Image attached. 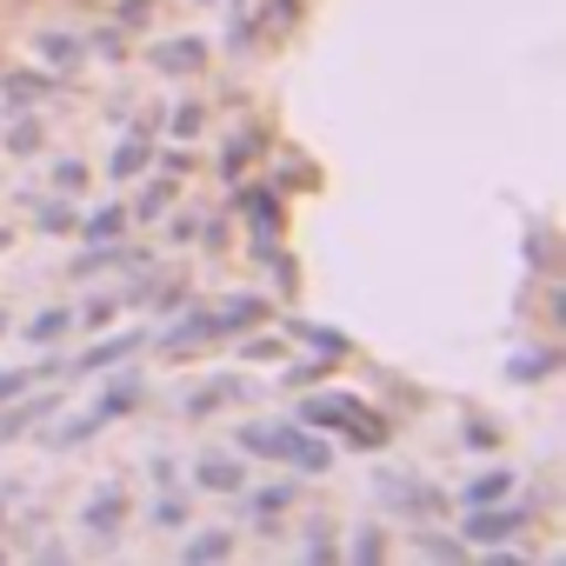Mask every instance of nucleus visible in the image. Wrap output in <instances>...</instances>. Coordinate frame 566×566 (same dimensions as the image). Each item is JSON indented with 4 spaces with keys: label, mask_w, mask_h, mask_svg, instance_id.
<instances>
[{
    "label": "nucleus",
    "mask_w": 566,
    "mask_h": 566,
    "mask_svg": "<svg viewBox=\"0 0 566 566\" xmlns=\"http://www.w3.org/2000/svg\"><path fill=\"white\" fill-rule=\"evenodd\" d=\"M233 447L240 453H253V460H280V467H294V473H307V480H321L327 467H334V447L314 433V427H280V420H247L240 433H233Z\"/></svg>",
    "instance_id": "f257e3e1"
},
{
    "label": "nucleus",
    "mask_w": 566,
    "mask_h": 566,
    "mask_svg": "<svg viewBox=\"0 0 566 566\" xmlns=\"http://www.w3.org/2000/svg\"><path fill=\"white\" fill-rule=\"evenodd\" d=\"M301 427L340 433V440H354V447H387V440H394V427H387L367 400H354V394H314V400L301 407Z\"/></svg>",
    "instance_id": "f03ea898"
},
{
    "label": "nucleus",
    "mask_w": 566,
    "mask_h": 566,
    "mask_svg": "<svg viewBox=\"0 0 566 566\" xmlns=\"http://www.w3.org/2000/svg\"><path fill=\"white\" fill-rule=\"evenodd\" d=\"M526 533V513L520 506H467V539H480V546H506V539H520Z\"/></svg>",
    "instance_id": "7ed1b4c3"
},
{
    "label": "nucleus",
    "mask_w": 566,
    "mask_h": 566,
    "mask_svg": "<svg viewBox=\"0 0 566 566\" xmlns=\"http://www.w3.org/2000/svg\"><path fill=\"white\" fill-rule=\"evenodd\" d=\"M120 513H127V493L107 480V486H94V500H87L81 526H87V533H101V539H114V533H120Z\"/></svg>",
    "instance_id": "20e7f679"
},
{
    "label": "nucleus",
    "mask_w": 566,
    "mask_h": 566,
    "mask_svg": "<svg viewBox=\"0 0 566 566\" xmlns=\"http://www.w3.org/2000/svg\"><path fill=\"white\" fill-rule=\"evenodd\" d=\"M260 321H266V301H260V294H233V301H220V314H213L220 334H247V327H260Z\"/></svg>",
    "instance_id": "39448f33"
},
{
    "label": "nucleus",
    "mask_w": 566,
    "mask_h": 566,
    "mask_svg": "<svg viewBox=\"0 0 566 566\" xmlns=\"http://www.w3.org/2000/svg\"><path fill=\"white\" fill-rule=\"evenodd\" d=\"M193 486H207V493H240L247 473H240L233 460H220V453H200V460H193Z\"/></svg>",
    "instance_id": "423d86ee"
},
{
    "label": "nucleus",
    "mask_w": 566,
    "mask_h": 566,
    "mask_svg": "<svg viewBox=\"0 0 566 566\" xmlns=\"http://www.w3.org/2000/svg\"><path fill=\"white\" fill-rule=\"evenodd\" d=\"M240 207L253 213L260 247H273V233H280V200H273V187H247V193H240Z\"/></svg>",
    "instance_id": "0eeeda50"
},
{
    "label": "nucleus",
    "mask_w": 566,
    "mask_h": 566,
    "mask_svg": "<svg viewBox=\"0 0 566 566\" xmlns=\"http://www.w3.org/2000/svg\"><path fill=\"white\" fill-rule=\"evenodd\" d=\"M140 340H147V334H120V340H101L94 354H81V367H74V374H107V367H120L127 354H140Z\"/></svg>",
    "instance_id": "6e6552de"
},
{
    "label": "nucleus",
    "mask_w": 566,
    "mask_h": 566,
    "mask_svg": "<svg viewBox=\"0 0 566 566\" xmlns=\"http://www.w3.org/2000/svg\"><path fill=\"white\" fill-rule=\"evenodd\" d=\"M506 493H513V473H506V467H486V473H473V480H467L460 506H493V500H506Z\"/></svg>",
    "instance_id": "1a4fd4ad"
},
{
    "label": "nucleus",
    "mask_w": 566,
    "mask_h": 566,
    "mask_svg": "<svg viewBox=\"0 0 566 566\" xmlns=\"http://www.w3.org/2000/svg\"><path fill=\"white\" fill-rule=\"evenodd\" d=\"M147 167H154V147H147V134H127L107 174H114V180H134V174H147Z\"/></svg>",
    "instance_id": "9d476101"
},
{
    "label": "nucleus",
    "mask_w": 566,
    "mask_h": 566,
    "mask_svg": "<svg viewBox=\"0 0 566 566\" xmlns=\"http://www.w3.org/2000/svg\"><path fill=\"white\" fill-rule=\"evenodd\" d=\"M380 493H387L394 506H413V513H433V506H440V493H427V486H413L407 473H387V480H380Z\"/></svg>",
    "instance_id": "9b49d317"
},
{
    "label": "nucleus",
    "mask_w": 566,
    "mask_h": 566,
    "mask_svg": "<svg viewBox=\"0 0 566 566\" xmlns=\"http://www.w3.org/2000/svg\"><path fill=\"white\" fill-rule=\"evenodd\" d=\"M54 374H67V367H61V360H48V367H28V374H21V367H0V407H8V400H21L34 380H54Z\"/></svg>",
    "instance_id": "f8f14e48"
},
{
    "label": "nucleus",
    "mask_w": 566,
    "mask_h": 566,
    "mask_svg": "<svg viewBox=\"0 0 566 566\" xmlns=\"http://www.w3.org/2000/svg\"><path fill=\"white\" fill-rule=\"evenodd\" d=\"M48 413H54V400H34V407H14V400H8V413H0V447H8V440H21L28 427H41Z\"/></svg>",
    "instance_id": "ddd939ff"
},
{
    "label": "nucleus",
    "mask_w": 566,
    "mask_h": 566,
    "mask_svg": "<svg viewBox=\"0 0 566 566\" xmlns=\"http://www.w3.org/2000/svg\"><path fill=\"white\" fill-rule=\"evenodd\" d=\"M200 61H207V48H200V41H167V48L154 54V67H160V74H193Z\"/></svg>",
    "instance_id": "4468645a"
},
{
    "label": "nucleus",
    "mask_w": 566,
    "mask_h": 566,
    "mask_svg": "<svg viewBox=\"0 0 566 566\" xmlns=\"http://www.w3.org/2000/svg\"><path fill=\"white\" fill-rule=\"evenodd\" d=\"M67 327H74V314H67V307H48V314H34V321H28L21 334H28V347H54V340H61Z\"/></svg>",
    "instance_id": "2eb2a0df"
},
{
    "label": "nucleus",
    "mask_w": 566,
    "mask_h": 566,
    "mask_svg": "<svg viewBox=\"0 0 566 566\" xmlns=\"http://www.w3.org/2000/svg\"><path fill=\"white\" fill-rule=\"evenodd\" d=\"M220 327H213V314H187L180 327H167V347L180 354V347H200V340H213Z\"/></svg>",
    "instance_id": "dca6fc26"
},
{
    "label": "nucleus",
    "mask_w": 566,
    "mask_h": 566,
    "mask_svg": "<svg viewBox=\"0 0 566 566\" xmlns=\"http://www.w3.org/2000/svg\"><path fill=\"white\" fill-rule=\"evenodd\" d=\"M227 553H233V533H227V526H207L200 539L180 546V559H227Z\"/></svg>",
    "instance_id": "f3484780"
},
{
    "label": "nucleus",
    "mask_w": 566,
    "mask_h": 566,
    "mask_svg": "<svg viewBox=\"0 0 566 566\" xmlns=\"http://www.w3.org/2000/svg\"><path fill=\"white\" fill-rule=\"evenodd\" d=\"M240 394H247V387H240V380H213V387H200V394H193V400H187V413H193V420H200V413H213V407H227V400H240Z\"/></svg>",
    "instance_id": "a211bd4d"
},
{
    "label": "nucleus",
    "mask_w": 566,
    "mask_h": 566,
    "mask_svg": "<svg viewBox=\"0 0 566 566\" xmlns=\"http://www.w3.org/2000/svg\"><path fill=\"white\" fill-rule=\"evenodd\" d=\"M120 227H127V207H94V213L81 220V233H87V240H114Z\"/></svg>",
    "instance_id": "6ab92c4d"
},
{
    "label": "nucleus",
    "mask_w": 566,
    "mask_h": 566,
    "mask_svg": "<svg viewBox=\"0 0 566 566\" xmlns=\"http://www.w3.org/2000/svg\"><path fill=\"white\" fill-rule=\"evenodd\" d=\"M34 48H41V54H48V61H54V67H74V61H81V54H87V48H81V41H74V34H41V41H34Z\"/></svg>",
    "instance_id": "aec40b11"
},
{
    "label": "nucleus",
    "mask_w": 566,
    "mask_h": 566,
    "mask_svg": "<svg viewBox=\"0 0 566 566\" xmlns=\"http://www.w3.org/2000/svg\"><path fill=\"white\" fill-rule=\"evenodd\" d=\"M294 334H301L307 347H321L327 360H340V354H347V340H340V334H327V327H314V321H294Z\"/></svg>",
    "instance_id": "412c9836"
},
{
    "label": "nucleus",
    "mask_w": 566,
    "mask_h": 566,
    "mask_svg": "<svg viewBox=\"0 0 566 566\" xmlns=\"http://www.w3.org/2000/svg\"><path fill=\"white\" fill-rule=\"evenodd\" d=\"M294 493H301V480H287V486H260V493H253V500H247V506H253V513H260V520H266V513H280V506H287V500H294Z\"/></svg>",
    "instance_id": "4be33fe9"
},
{
    "label": "nucleus",
    "mask_w": 566,
    "mask_h": 566,
    "mask_svg": "<svg viewBox=\"0 0 566 566\" xmlns=\"http://www.w3.org/2000/svg\"><path fill=\"white\" fill-rule=\"evenodd\" d=\"M34 227H41V233H67V227H74V207H61V200H48V207L34 213Z\"/></svg>",
    "instance_id": "5701e85b"
},
{
    "label": "nucleus",
    "mask_w": 566,
    "mask_h": 566,
    "mask_svg": "<svg viewBox=\"0 0 566 566\" xmlns=\"http://www.w3.org/2000/svg\"><path fill=\"white\" fill-rule=\"evenodd\" d=\"M546 367H553L546 354H520V360H506V374H513V380H526V387H533V380H546Z\"/></svg>",
    "instance_id": "b1692460"
},
{
    "label": "nucleus",
    "mask_w": 566,
    "mask_h": 566,
    "mask_svg": "<svg viewBox=\"0 0 566 566\" xmlns=\"http://www.w3.org/2000/svg\"><path fill=\"white\" fill-rule=\"evenodd\" d=\"M200 127H207V114H200L193 101H187V107H174V140H193Z\"/></svg>",
    "instance_id": "393cba45"
},
{
    "label": "nucleus",
    "mask_w": 566,
    "mask_h": 566,
    "mask_svg": "<svg viewBox=\"0 0 566 566\" xmlns=\"http://www.w3.org/2000/svg\"><path fill=\"white\" fill-rule=\"evenodd\" d=\"M253 147H260V140H247V134H240V140L227 147V160H220V174H227V180H240V167L253 160Z\"/></svg>",
    "instance_id": "a878e982"
},
{
    "label": "nucleus",
    "mask_w": 566,
    "mask_h": 566,
    "mask_svg": "<svg viewBox=\"0 0 566 566\" xmlns=\"http://www.w3.org/2000/svg\"><path fill=\"white\" fill-rule=\"evenodd\" d=\"M154 520H160V526H187V506L174 500V486H160V500H154Z\"/></svg>",
    "instance_id": "bb28decb"
},
{
    "label": "nucleus",
    "mask_w": 566,
    "mask_h": 566,
    "mask_svg": "<svg viewBox=\"0 0 566 566\" xmlns=\"http://www.w3.org/2000/svg\"><path fill=\"white\" fill-rule=\"evenodd\" d=\"M321 374H327V367H321V360H294V367H287V374H280V380H287V387H314V380H321Z\"/></svg>",
    "instance_id": "cd10ccee"
},
{
    "label": "nucleus",
    "mask_w": 566,
    "mask_h": 566,
    "mask_svg": "<svg viewBox=\"0 0 566 566\" xmlns=\"http://www.w3.org/2000/svg\"><path fill=\"white\" fill-rule=\"evenodd\" d=\"M167 200H174V187H167V180H154V187L140 193V220H154V213H160Z\"/></svg>",
    "instance_id": "c85d7f7f"
},
{
    "label": "nucleus",
    "mask_w": 566,
    "mask_h": 566,
    "mask_svg": "<svg viewBox=\"0 0 566 566\" xmlns=\"http://www.w3.org/2000/svg\"><path fill=\"white\" fill-rule=\"evenodd\" d=\"M327 533H334V526H307V559H334V553H340Z\"/></svg>",
    "instance_id": "c756f323"
},
{
    "label": "nucleus",
    "mask_w": 566,
    "mask_h": 566,
    "mask_svg": "<svg viewBox=\"0 0 566 566\" xmlns=\"http://www.w3.org/2000/svg\"><path fill=\"white\" fill-rule=\"evenodd\" d=\"M387 553V539H380V526H367L360 539H354V559H380Z\"/></svg>",
    "instance_id": "7c9ffc66"
},
{
    "label": "nucleus",
    "mask_w": 566,
    "mask_h": 566,
    "mask_svg": "<svg viewBox=\"0 0 566 566\" xmlns=\"http://www.w3.org/2000/svg\"><path fill=\"white\" fill-rule=\"evenodd\" d=\"M54 180L74 193V187H87V167H81V160H61V167H54Z\"/></svg>",
    "instance_id": "2f4dec72"
},
{
    "label": "nucleus",
    "mask_w": 566,
    "mask_h": 566,
    "mask_svg": "<svg viewBox=\"0 0 566 566\" xmlns=\"http://www.w3.org/2000/svg\"><path fill=\"white\" fill-rule=\"evenodd\" d=\"M467 447H480V453H486V447H500V433H493L486 420H473V427H467Z\"/></svg>",
    "instance_id": "473e14b6"
},
{
    "label": "nucleus",
    "mask_w": 566,
    "mask_h": 566,
    "mask_svg": "<svg viewBox=\"0 0 566 566\" xmlns=\"http://www.w3.org/2000/svg\"><path fill=\"white\" fill-rule=\"evenodd\" d=\"M0 513H8V486H0Z\"/></svg>",
    "instance_id": "72a5a7b5"
}]
</instances>
